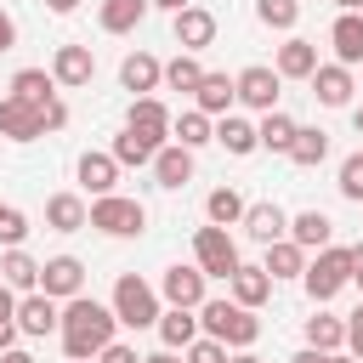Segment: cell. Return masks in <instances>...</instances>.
<instances>
[{"label": "cell", "mask_w": 363, "mask_h": 363, "mask_svg": "<svg viewBox=\"0 0 363 363\" xmlns=\"http://www.w3.org/2000/svg\"><path fill=\"white\" fill-rule=\"evenodd\" d=\"M113 329H119L113 306H102V301H91V295L62 301V323H57V335H62L68 363H91V357H96V352L113 340Z\"/></svg>", "instance_id": "6da1fadb"}, {"label": "cell", "mask_w": 363, "mask_h": 363, "mask_svg": "<svg viewBox=\"0 0 363 363\" xmlns=\"http://www.w3.org/2000/svg\"><path fill=\"white\" fill-rule=\"evenodd\" d=\"M199 329H204L210 340L233 346V352H250V346L261 340V318H255L250 306H238V301H204V306H199Z\"/></svg>", "instance_id": "7a4b0ae2"}, {"label": "cell", "mask_w": 363, "mask_h": 363, "mask_svg": "<svg viewBox=\"0 0 363 363\" xmlns=\"http://www.w3.org/2000/svg\"><path fill=\"white\" fill-rule=\"evenodd\" d=\"M62 125H68L62 96H57V102H45V108L17 102V96H0V136H6V142H40L45 130H62Z\"/></svg>", "instance_id": "3957f363"}, {"label": "cell", "mask_w": 363, "mask_h": 363, "mask_svg": "<svg viewBox=\"0 0 363 363\" xmlns=\"http://www.w3.org/2000/svg\"><path fill=\"white\" fill-rule=\"evenodd\" d=\"M113 318L125 323V329H153L159 323V289L147 284V278H136V272H119V284H113Z\"/></svg>", "instance_id": "277c9868"}, {"label": "cell", "mask_w": 363, "mask_h": 363, "mask_svg": "<svg viewBox=\"0 0 363 363\" xmlns=\"http://www.w3.org/2000/svg\"><path fill=\"white\" fill-rule=\"evenodd\" d=\"M85 227H96V233H108V238H142V233H147V204H136V199H125V193L91 199Z\"/></svg>", "instance_id": "5b68a950"}, {"label": "cell", "mask_w": 363, "mask_h": 363, "mask_svg": "<svg viewBox=\"0 0 363 363\" xmlns=\"http://www.w3.org/2000/svg\"><path fill=\"white\" fill-rule=\"evenodd\" d=\"M301 284H306V295H312V306H323V301H335L346 284H352V250H340V244H329V250H318L312 261H306V272H301Z\"/></svg>", "instance_id": "8992f818"}, {"label": "cell", "mask_w": 363, "mask_h": 363, "mask_svg": "<svg viewBox=\"0 0 363 363\" xmlns=\"http://www.w3.org/2000/svg\"><path fill=\"white\" fill-rule=\"evenodd\" d=\"M193 267H199L204 278H233V267H238L233 233H227V227H199V233H193Z\"/></svg>", "instance_id": "52a82bcc"}, {"label": "cell", "mask_w": 363, "mask_h": 363, "mask_svg": "<svg viewBox=\"0 0 363 363\" xmlns=\"http://www.w3.org/2000/svg\"><path fill=\"white\" fill-rule=\"evenodd\" d=\"M125 130L136 136V142H147L153 153L170 142V108L159 102V96H130V113H125Z\"/></svg>", "instance_id": "ba28073f"}, {"label": "cell", "mask_w": 363, "mask_h": 363, "mask_svg": "<svg viewBox=\"0 0 363 363\" xmlns=\"http://www.w3.org/2000/svg\"><path fill=\"white\" fill-rule=\"evenodd\" d=\"M278 85H284V79H278L267 62H250V68L233 74V96H238L244 108H255V113H272V108H278Z\"/></svg>", "instance_id": "9c48e42d"}, {"label": "cell", "mask_w": 363, "mask_h": 363, "mask_svg": "<svg viewBox=\"0 0 363 363\" xmlns=\"http://www.w3.org/2000/svg\"><path fill=\"white\" fill-rule=\"evenodd\" d=\"M40 295H51L57 306L74 301V295H85V261H79V255H51V261H40Z\"/></svg>", "instance_id": "30bf717a"}, {"label": "cell", "mask_w": 363, "mask_h": 363, "mask_svg": "<svg viewBox=\"0 0 363 363\" xmlns=\"http://www.w3.org/2000/svg\"><path fill=\"white\" fill-rule=\"evenodd\" d=\"M204 284H210V278H204L199 267H182V261H176V267H164V278H159V301L199 312V306L210 301V295H204Z\"/></svg>", "instance_id": "8fae6325"}, {"label": "cell", "mask_w": 363, "mask_h": 363, "mask_svg": "<svg viewBox=\"0 0 363 363\" xmlns=\"http://www.w3.org/2000/svg\"><path fill=\"white\" fill-rule=\"evenodd\" d=\"M11 323H17V335H28V340H40V335H57V323H62V306L51 301V295H23L17 301V312H11Z\"/></svg>", "instance_id": "7c38bea8"}, {"label": "cell", "mask_w": 363, "mask_h": 363, "mask_svg": "<svg viewBox=\"0 0 363 363\" xmlns=\"http://www.w3.org/2000/svg\"><path fill=\"white\" fill-rule=\"evenodd\" d=\"M51 79H57L62 91L91 85V79H96V57H91V45H57V57H51Z\"/></svg>", "instance_id": "4fadbf2b"}, {"label": "cell", "mask_w": 363, "mask_h": 363, "mask_svg": "<svg viewBox=\"0 0 363 363\" xmlns=\"http://www.w3.org/2000/svg\"><path fill=\"white\" fill-rule=\"evenodd\" d=\"M170 28H176V45L199 57V51L216 40V11H210V6H187V11L170 17Z\"/></svg>", "instance_id": "5bb4252c"}, {"label": "cell", "mask_w": 363, "mask_h": 363, "mask_svg": "<svg viewBox=\"0 0 363 363\" xmlns=\"http://www.w3.org/2000/svg\"><path fill=\"white\" fill-rule=\"evenodd\" d=\"M119 85H125L130 96H153V91L164 85V62H159L153 51H130V57L119 62Z\"/></svg>", "instance_id": "9a60e30c"}, {"label": "cell", "mask_w": 363, "mask_h": 363, "mask_svg": "<svg viewBox=\"0 0 363 363\" xmlns=\"http://www.w3.org/2000/svg\"><path fill=\"white\" fill-rule=\"evenodd\" d=\"M238 227H244V233H250L261 250H267V244H278V238H289V216H284L272 199H261V204H244V221H238Z\"/></svg>", "instance_id": "2e32d148"}, {"label": "cell", "mask_w": 363, "mask_h": 363, "mask_svg": "<svg viewBox=\"0 0 363 363\" xmlns=\"http://www.w3.org/2000/svg\"><path fill=\"white\" fill-rule=\"evenodd\" d=\"M306 85H312V96H318L323 108H346L352 91H357V85H352V68H340V62H318Z\"/></svg>", "instance_id": "e0dca14e"}, {"label": "cell", "mask_w": 363, "mask_h": 363, "mask_svg": "<svg viewBox=\"0 0 363 363\" xmlns=\"http://www.w3.org/2000/svg\"><path fill=\"white\" fill-rule=\"evenodd\" d=\"M74 176H79V187H85L91 199H108V193L119 187V159H113V153H79Z\"/></svg>", "instance_id": "ac0fdd59"}, {"label": "cell", "mask_w": 363, "mask_h": 363, "mask_svg": "<svg viewBox=\"0 0 363 363\" xmlns=\"http://www.w3.org/2000/svg\"><path fill=\"white\" fill-rule=\"evenodd\" d=\"M153 182H159L164 193H182V187L193 182V153L176 147V142H164V147L153 153Z\"/></svg>", "instance_id": "d6986e66"}, {"label": "cell", "mask_w": 363, "mask_h": 363, "mask_svg": "<svg viewBox=\"0 0 363 363\" xmlns=\"http://www.w3.org/2000/svg\"><path fill=\"white\" fill-rule=\"evenodd\" d=\"M227 289H233L227 301H238V306H250V312L272 301V278H267L261 267H250V261H238V267H233V278H227Z\"/></svg>", "instance_id": "ffe728a7"}, {"label": "cell", "mask_w": 363, "mask_h": 363, "mask_svg": "<svg viewBox=\"0 0 363 363\" xmlns=\"http://www.w3.org/2000/svg\"><path fill=\"white\" fill-rule=\"evenodd\" d=\"M329 45H335V62L340 68H357L363 62V17L357 11H340L329 23Z\"/></svg>", "instance_id": "44dd1931"}, {"label": "cell", "mask_w": 363, "mask_h": 363, "mask_svg": "<svg viewBox=\"0 0 363 363\" xmlns=\"http://www.w3.org/2000/svg\"><path fill=\"white\" fill-rule=\"evenodd\" d=\"M312 68H318V45H312V40H301V34H289V40L278 45L272 74H278V79H312Z\"/></svg>", "instance_id": "7402d4cb"}, {"label": "cell", "mask_w": 363, "mask_h": 363, "mask_svg": "<svg viewBox=\"0 0 363 363\" xmlns=\"http://www.w3.org/2000/svg\"><path fill=\"white\" fill-rule=\"evenodd\" d=\"M233 102H238V96H233V79L204 68V79H199V91H193V108H199L204 119H221V113H233Z\"/></svg>", "instance_id": "603a6c76"}, {"label": "cell", "mask_w": 363, "mask_h": 363, "mask_svg": "<svg viewBox=\"0 0 363 363\" xmlns=\"http://www.w3.org/2000/svg\"><path fill=\"white\" fill-rule=\"evenodd\" d=\"M329 238H335V221L323 216V210H301V216H289V244H301V250H329Z\"/></svg>", "instance_id": "cb8c5ba5"}, {"label": "cell", "mask_w": 363, "mask_h": 363, "mask_svg": "<svg viewBox=\"0 0 363 363\" xmlns=\"http://www.w3.org/2000/svg\"><path fill=\"white\" fill-rule=\"evenodd\" d=\"M0 284H6L11 295H34V289H40V261H34L28 250H6V255H0Z\"/></svg>", "instance_id": "d4e9b609"}, {"label": "cell", "mask_w": 363, "mask_h": 363, "mask_svg": "<svg viewBox=\"0 0 363 363\" xmlns=\"http://www.w3.org/2000/svg\"><path fill=\"white\" fill-rule=\"evenodd\" d=\"M159 340H164V352H187L193 340H199V312H187V306H170V312H159Z\"/></svg>", "instance_id": "484cf974"}, {"label": "cell", "mask_w": 363, "mask_h": 363, "mask_svg": "<svg viewBox=\"0 0 363 363\" xmlns=\"http://www.w3.org/2000/svg\"><path fill=\"white\" fill-rule=\"evenodd\" d=\"M147 17V0H96V23L102 34H136Z\"/></svg>", "instance_id": "4316f807"}, {"label": "cell", "mask_w": 363, "mask_h": 363, "mask_svg": "<svg viewBox=\"0 0 363 363\" xmlns=\"http://www.w3.org/2000/svg\"><path fill=\"white\" fill-rule=\"evenodd\" d=\"M85 216H91V204H85L79 193H51V199H45V227H51V233H79Z\"/></svg>", "instance_id": "83f0119b"}, {"label": "cell", "mask_w": 363, "mask_h": 363, "mask_svg": "<svg viewBox=\"0 0 363 363\" xmlns=\"http://www.w3.org/2000/svg\"><path fill=\"white\" fill-rule=\"evenodd\" d=\"M11 96H17V102H34V108L57 102V79H51V68H17V74H11Z\"/></svg>", "instance_id": "f1b7e54d"}, {"label": "cell", "mask_w": 363, "mask_h": 363, "mask_svg": "<svg viewBox=\"0 0 363 363\" xmlns=\"http://www.w3.org/2000/svg\"><path fill=\"white\" fill-rule=\"evenodd\" d=\"M170 142H176V147H187V153H199L204 142H216V119H204L199 108H187V113H176V119H170Z\"/></svg>", "instance_id": "f546056e"}, {"label": "cell", "mask_w": 363, "mask_h": 363, "mask_svg": "<svg viewBox=\"0 0 363 363\" xmlns=\"http://www.w3.org/2000/svg\"><path fill=\"white\" fill-rule=\"evenodd\" d=\"M216 142H221L233 159H250V153L261 147V142H255V125H250L244 113H221V119H216Z\"/></svg>", "instance_id": "4dcf8cb0"}, {"label": "cell", "mask_w": 363, "mask_h": 363, "mask_svg": "<svg viewBox=\"0 0 363 363\" xmlns=\"http://www.w3.org/2000/svg\"><path fill=\"white\" fill-rule=\"evenodd\" d=\"M306 346L312 352H346V318H335V312H312L306 318Z\"/></svg>", "instance_id": "1f68e13d"}, {"label": "cell", "mask_w": 363, "mask_h": 363, "mask_svg": "<svg viewBox=\"0 0 363 363\" xmlns=\"http://www.w3.org/2000/svg\"><path fill=\"white\" fill-rule=\"evenodd\" d=\"M289 159H295L301 170H318V164L329 159V130H318V125H295V142H289Z\"/></svg>", "instance_id": "d6a6232c"}, {"label": "cell", "mask_w": 363, "mask_h": 363, "mask_svg": "<svg viewBox=\"0 0 363 363\" xmlns=\"http://www.w3.org/2000/svg\"><path fill=\"white\" fill-rule=\"evenodd\" d=\"M261 272H267L272 284H278V278H301V272H306V250H301V244H289V238H278V244H267Z\"/></svg>", "instance_id": "836d02e7"}, {"label": "cell", "mask_w": 363, "mask_h": 363, "mask_svg": "<svg viewBox=\"0 0 363 363\" xmlns=\"http://www.w3.org/2000/svg\"><path fill=\"white\" fill-rule=\"evenodd\" d=\"M204 221H210V227H238V221H244V193H238V187H210Z\"/></svg>", "instance_id": "e575fe53"}, {"label": "cell", "mask_w": 363, "mask_h": 363, "mask_svg": "<svg viewBox=\"0 0 363 363\" xmlns=\"http://www.w3.org/2000/svg\"><path fill=\"white\" fill-rule=\"evenodd\" d=\"M255 142H261L267 153H289V142H295V119H289L284 108L261 113V125H255Z\"/></svg>", "instance_id": "d590c367"}, {"label": "cell", "mask_w": 363, "mask_h": 363, "mask_svg": "<svg viewBox=\"0 0 363 363\" xmlns=\"http://www.w3.org/2000/svg\"><path fill=\"white\" fill-rule=\"evenodd\" d=\"M199 79H204V68H199V57H193V51H176V57L164 62V85H170V91H187V96H193V91H199Z\"/></svg>", "instance_id": "8d00e7d4"}, {"label": "cell", "mask_w": 363, "mask_h": 363, "mask_svg": "<svg viewBox=\"0 0 363 363\" xmlns=\"http://www.w3.org/2000/svg\"><path fill=\"white\" fill-rule=\"evenodd\" d=\"M255 17L267 28H295L301 23V0H255Z\"/></svg>", "instance_id": "74e56055"}, {"label": "cell", "mask_w": 363, "mask_h": 363, "mask_svg": "<svg viewBox=\"0 0 363 363\" xmlns=\"http://www.w3.org/2000/svg\"><path fill=\"white\" fill-rule=\"evenodd\" d=\"M108 153H113V159H119V170H125V164H136V170H142V164H153V147H147V142H136V136H130V130H119V136H113V147H108Z\"/></svg>", "instance_id": "f35d334b"}, {"label": "cell", "mask_w": 363, "mask_h": 363, "mask_svg": "<svg viewBox=\"0 0 363 363\" xmlns=\"http://www.w3.org/2000/svg\"><path fill=\"white\" fill-rule=\"evenodd\" d=\"M23 238H28V216L17 204H0V244L6 250H23Z\"/></svg>", "instance_id": "ab89813d"}, {"label": "cell", "mask_w": 363, "mask_h": 363, "mask_svg": "<svg viewBox=\"0 0 363 363\" xmlns=\"http://www.w3.org/2000/svg\"><path fill=\"white\" fill-rule=\"evenodd\" d=\"M340 199H352V204H363V153H346L340 159Z\"/></svg>", "instance_id": "60d3db41"}, {"label": "cell", "mask_w": 363, "mask_h": 363, "mask_svg": "<svg viewBox=\"0 0 363 363\" xmlns=\"http://www.w3.org/2000/svg\"><path fill=\"white\" fill-rule=\"evenodd\" d=\"M182 363H227V346H221V340H210V335H199V340L182 352Z\"/></svg>", "instance_id": "b9f144b4"}, {"label": "cell", "mask_w": 363, "mask_h": 363, "mask_svg": "<svg viewBox=\"0 0 363 363\" xmlns=\"http://www.w3.org/2000/svg\"><path fill=\"white\" fill-rule=\"evenodd\" d=\"M96 363H142V357H136V346H125V340H108V346L96 352Z\"/></svg>", "instance_id": "7bdbcfd3"}, {"label": "cell", "mask_w": 363, "mask_h": 363, "mask_svg": "<svg viewBox=\"0 0 363 363\" xmlns=\"http://www.w3.org/2000/svg\"><path fill=\"white\" fill-rule=\"evenodd\" d=\"M346 352H352V357L363 363V306H357V312L346 318Z\"/></svg>", "instance_id": "ee69618b"}, {"label": "cell", "mask_w": 363, "mask_h": 363, "mask_svg": "<svg viewBox=\"0 0 363 363\" xmlns=\"http://www.w3.org/2000/svg\"><path fill=\"white\" fill-rule=\"evenodd\" d=\"M17 45V23H11V11L0 6V51H11Z\"/></svg>", "instance_id": "f6af8a7d"}, {"label": "cell", "mask_w": 363, "mask_h": 363, "mask_svg": "<svg viewBox=\"0 0 363 363\" xmlns=\"http://www.w3.org/2000/svg\"><path fill=\"white\" fill-rule=\"evenodd\" d=\"M11 312H17V295L0 284V323H11Z\"/></svg>", "instance_id": "bcb514c9"}, {"label": "cell", "mask_w": 363, "mask_h": 363, "mask_svg": "<svg viewBox=\"0 0 363 363\" xmlns=\"http://www.w3.org/2000/svg\"><path fill=\"white\" fill-rule=\"evenodd\" d=\"M153 6H159V11H170V17H176V11H187V6H193V0H147V11H153Z\"/></svg>", "instance_id": "7dc6e473"}, {"label": "cell", "mask_w": 363, "mask_h": 363, "mask_svg": "<svg viewBox=\"0 0 363 363\" xmlns=\"http://www.w3.org/2000/svg\"><path fill=\"white\" fill-rule=\"evenodd\" d=\"M352 284L363 289V244H352Z\"/></svg>", "instance_id": "c3c4849f"}, {"label": "cell", "mask_w": 363, "mask_h": 363, "mask_svg": "<svg viewBox=\"0 0 363 363\" xmlns=\"http://www.w3.org/2000/svg\"><path fill=\"white\" fill-rule=\"evenodd\" d=\"M17 346V323H0V352H11Z\"/></svg>", "instance_id": "681fc988"}, {"label": "cell", "mask_w": 363, "mask_h": 363, "mask_svg": "<svg viewBox=\"0 0 363 363\" xmlns=\"http://www.w3.org/2000/svg\"><path fill=\"white\" fill-rule=\"evenodd\" d=\"M323 357H329V352H312V346H301V352H295L289 363H323Z\"/></svg>", "instance_id": "f907efd6"}, {"label": "cell", "mask_w": 363, "mask_h": 363, "mask_svg": "<svg viewBox=\"0 0 363 363\" xmlns=\"http://www.w3.org/2000/svg\"><path fill=\"white\" fill-rule=\"evenodd\" d=\"M142 363H182V352H164V346H159V352H147Z\"/></svg>", "instance_id": "816d5d0a"}, {"label": "cell", "mask_w": 363, "mask_h": 363, "mask_svg": "<svg viewBox=\"0 0 363 363\" xmlns=\"http://www.w3.org/2000/svg\"><path fill=\"white\" fill-rule=\"evenodd\" d=\"M45 6H51L57 17H68V11H79V0H45Z\"/></svg>", "instance_id": "f5cc1de1"}, {"label": "cell", "mask_w": 363, "mask_h": 363, "mask_svg": "<svg viewBox=\"0 0 363 363\" xmlns=\"http://www.w3.org/2000/svg\"><path fill=\"white\" fill-rule=\"evenodd\" d=\"M0 363H34V357H28L23 346H11V352H0Z\"/></svg>", "instance_id": "db71d44e"}, {"label": "cell", "mask_w": 363, "mask_h": 363, "mask_svg": "<svg viewBox=\"0 0 363 363\" xmlns=\"http://www.w3.org/2000/svg\"><path fill=\"white\" fill-rule=\"evenodd\" d=\"M352 130H357V136H363V102H357V108H352Z\"/></svg>", "instance_id": "11a10c76"}, {"label": "cell", "mask_w": 363, "mask_h": 363, "mask_svg": "<svg viewBox=\"0 0 363 363\" xmlns=\"http://www.w3.org/2000/svg\"><path fill=\"white\" fill-rule=\"evenodd\" d=\"M323 363H357V357H352V352H329Z\"/></svg>", "instance_id": "9f6ffc18"}, {"label": "cell", "mask_w": 363, "mask_h": 363, "mask_svg": "<svg viewBox=\"0 0 363 363\" xmlns=\"http://www.w3.org/2000/svg\"><path fill=\"white\" fill-rule=\"evenodd\" d=\"M227 363H261V357H255V352H233Z\"/></svg>", "instance_id": "6f0895ef"}, {"label": "cell", "mask_w": 363, "mask_h": 363, "mask_svg": "<svg viewBox=\"0 0 363 363\" xmlns=\"http://www.w3.org/2000/svg\"><path fill=\"white\" fill-rule=\"evenodd\" d=\"M335 6H340V11H357V0H335Z\"/></svg>", "instance_id": "680465c9"}, {"label": "cell", "mask_w": 363, "mask_h": 363, "mask_svg": "<svg viewBox=\"0 0 363 363\" xmlns=\"http://www.w3.org/2000/svg\"><path fill=\"white\" fill-rule=\"evenodd\" d=\"M357 17H363V0H357Z\"/></svg>", "instance_id": "91938a15"}]
</instances>
